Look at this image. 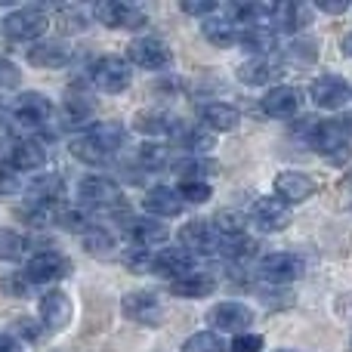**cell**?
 <instances>
[{
  "label": "cell",
  "instance_id": "4fadbf2b",
  "mask_svg": "<svg viewBox=\"0 0 352 352\" xmlns=\"http://www.w3.org/2000/svg\"><path fill=\"white\" fill-rule=\"evenodd\" d=\"M121 229H124V235L130 238L133 248H146V250L161 248V244L170 238V229L155 217H127Z\"/></svg>",
  "mask_w": 352,
  "mask_h": 352
},
{
  "label": "cell",
  "instance_id": "60d3db41",
  "mask_svg": "<svg viewBox=\"0 0 352 352\" xmlns=\"http://www.w3.org/2000/svg\"><path fill=\"white\" fill-rule=\"evenodd\" d=\"M256 250V241L248 235H235V238H219V248L217 254L229 256V260H248V256H254Z\"/></svg>",
  "mask_w": 352,
  "mask_h": 352
},
{
  "label": "cell",
  "instance_id": "db71d44e",
  "mask_svg": "<svg viewBox=\"0 0 352 352\" xmlns=\"http://www.w3.org/2000/svg\"><path fill=\"white\" fill-rule=\"evenodd\" d=\"M0 352H22V343L10 334H0Z\"/></svg>",
  "mask_w": 352,
  "mask_h": 352
},
{
  "label": "cell",
  "instance_id": "8fae6325",
  "mask_svg": "<svg viewBox=\"0 0 352 352\" xmlns=\"http://www.w3.org/2000/svg\"><path fill=\"white\" fill-rule=\"evenodd\" d=\"M93 16L105 25V28H142L146 25V12L133 3H124V0H99L93 6Z\"/></svg>",
  "mask_w": 352,
  "mask_h": 352
},
{
  "label": "cell",
  "instance_id": "d590c367",
  "mask_svg": "<svg viewBox=\"0 0 352 352\" xmlns=\"http://www.w3.org/2000/svg\"><path fill=\"white\" fill-rule=\"evenodd\" d=\"M56 226L65 232H74V235H84V232L93 229V217L87 207H59Z\"/></svg>",
  "mask_w": 352,
  "mask_h": 352
},
{
  "label": "cell",
  "instance_id": "f1b7e54d",
  "mask_svg": "<svg viewBox=\"0 0 352 352\" xmlns=\"http://www.w3.org/2000/svg\"><path fill=\"white\" fill-rule=\"evenodd\" d=\"M65 192L62 179L56 173H37L34 179L25 186V195H28V204H47V207H59V198Z\"/></svg>",
  "mask_w": 352,
  "mask_h": 352
},
{
  "label": "cell",
  "instance_id": "d6986e66",
  "mask_svg": "<svg viewBox=\"0 0 352 352\" xmlns=\"http://www.w3.org/2000/svg\"><path fill=\"white\" fill-rule=\"evenodd\" d=\"M47 146L37 140H19L10 146V155H6V164L16 173H37L47 167Z\"/></svg>",
  "mask_w": 352,
  "mask_h": 352
},
{
  "label": "cell",
  "instance_id": "e575fe53",
  "mask_svg": "<svg viewBox=\"0 0 352 352\" xmlns=\"http://www.w3.org/2000/svg\"><path fill=\"white\" fill-rule=\"evenodd\" d=\"M316 59H318V41H312V37H297V41H291V47L285 50L287 65L309 68Z\"/></svg>",
  "mask_w": 352,
  "mask_h": 352
},
{
  "label": "cell",
  "instance_id": "277c9868",
  "mask_svg": "<svg viewBox=\"0 0 352 352\" xmlns=\"http://www.w3.org/2000/svg\"><path fill=\"white\" fill-rule=\"evenodd\" d=\"M78 198L84 207H93V210H109V207H118L124 201V192L111 176H84L78 182Z\"/></svg>",
  "mask_w": 352,
  "mask_h": 352
},
{
  "label": "cell",
  "instance_id": "7a4b0ae2",
  "mask_svg": "<svg viewBox=\"0 0 352 352\" xmlns=\"http://www.w3.org/2000/svg\"><path fill=\"white\" fill-rule=\"evenodd\" d=\"M133 80V68L124 56H99L90 65V84L96 87L99 93H109V96H118L124 93Z\"/></svg>",
  "mask_w": 352,
  "mask_h": 352
},
{
  "label": "cell",
  "instance_id": "ba28073f",
  "mask_svg": "<svg viewBox=\"0 0 352 352\" xmlns=\"http://www.w3.org/2000/svg\"><path fill=\"white\" fill-rule=\"evenodd\" d=\"M256 272H260L263 281H269V285H291V281H297L300 275L306 272V263L300 260L297 254H285V250H278V254H269L260 260V266H256Z\"/></svg>",
  "mask_w": 352,
  "mask_h": 352
},
{
  "label": "cell",
  "instance_id": "ffe728a7",
  "mask_svg": "<svg viewBox=\"0 0 352 352\" xmlns=\"http://www.w3.org/2000/svg\"><path fill=\"white\" fill-rule=\"evenodd\" d=\"M179 241H182V248L192 250L195 256L217 254V248H219V235H217L210 219H188V223L179 229Z\"/></svg>",
  "mask_w": 352,
  "mask_h": 352
},
{
  "label": "cell",
  "instance_id": "cb8c5ba5",
  "mask_svg": "<svg viewBox=\"0 0 352 352\" xmlns=\"http://www.w3.org/2000/svg\"><path fill=\"white\" fill-rule=\"evenodd\" d=\"M238 47L244 53H250V59H269L278 47V34L266 25H254V28H241L238 31Z\"/></svg>",
  "mask_w": 352,
  "mask_h": 352
},
{
  "label": "cell",
  "instance_id": "f6af8a7d",
  "mask_svg": "<svg viewBox=\"0 0 352 352\" xmlns=\"http://www.w3.org/2000/svg\"><path fill=\"white\" fill-rule=\"evenodd\" d=\"M25 250V238L12 229H0V260H19Z\"/></svg>",
  "mask_w": 352,
  "mask_h": 352
},
{
  "label": "cell",
  "instance_id": "681fc988",
  "mask_svg": "<svg viewBox=\"0 0 352 352\" xmlns=\"http://www.w3.org/2000/svg\"><path fill=\"white\" fill-rule=\"evenodd\" d=\"M0 287H3L10 297H12V294H16V297H28V287L31 285L25 281V275H16V278H12V275H6V278L0 281Z\"/></svg>",
  "mask_w": 352,
  "mask_h": 352
},
{
  "label": "cell",
  "instance_id": "836d02e7",
  "mask_svg": "<svg viewBox=\"0 0 352 352\" xmlns=\"http://www.w3.org/2000/svg\"><path fill=\"white\" fill-rule=\"evenodd\" d=\"M80 238H84V250H87V254L99 256V260L111 256V254H115V248H118V238L111 235L109 229H102V226H93V229L84 232Z\"/></svg>",
  "mask_w": 352,
  "mask_h": 352
},
{
  "label": "cell",
  "instance_id": "f907efd6",
  "mask_svg": "<svg viewBox=\"0 0 352 352\" xmlns=\"http://www.w3.org/2000/svg\"><path fill=\"white\" fill-rule=\"evenodd\" d=\"M19 84V68L12 62L0 59V87H16Z\"/></svg>",
  "mask_w": 352,
  "mask_h": 352
},
{
  "label": "cell",
  "instance_id": "f5cc1de1",
  "mask_svg": "<svg viewBox=\"0 0 352 352\" xmlns=\"http://www.w3.org/2000/svg\"><path fill=\"white\" fill-rule=\"evenodd\" d=\"M316 10L331 12V16H340V12H346V10H349V3H346V0H334V3H331V0H318Z\"/></svg>",
  "mask_w": 352,
  "mask_h": 352
},
{
  "label": "cell",
  "instance_id": "2e32d148",
  "mask_svg": "<svg viewBox=\"0 0 352 352\" xmlns=\"http://www.w3.org/2000/svg\"><path fill=\"white\" fill-rule=\"evenodd\" d=\"M349 96H352V90L340 74H322V78H316L309 87V99L318 109H328V111L343 109Z\"/></svg>",
  "mask_w": 352,
  "mask_h": 352
},
{
  "label": "cell",
  "instance_id": "7dc6e473",
  "mask_svg": "<svg viewBox=\"0 0 352 352\" xmlns=\"http://www.w3.org/2000/svg\"><path fill=\"white\" fill-rule=\"evenodd\" d=\"M263 337L260 334H235L229 343V352H263Z\"/></svg>",
  "mask_w": 352,
  "mask_h": 352
},
{
  "label": "cell",
  "instance_id": "816d5d0a",
  "mask_svg": "<svg viewBox=\"0 0 352 352\" xmlns=\"http://www.w3.org/2000/svg\"><path fill=\"white\" fill-rule=\"evenodd\" d=\"M19 331H22L28 340H37V337L43 334V324L34 322V318H19Z\"/></svg>",
  "mask_w": 352,
  "mask_h": 352
},
{
  "label": "cell",
  "instance_id": "44dd1931",
  "mask_svg": "<svg viewBox=\"0 0 352 352\" xmlns=\"http://www.w3.org/2000/svg\"><path fill=\"white\" fill-rule=\"evenodd\" d=\"M10 115H12V121L22 124V127H37V124H43L53 115V102H50L43 93H22V96H16Z\"/></svg>",
  "mask_w": 352,
  "mask_h": 352
},
{
  "label": "cell",
  "instance_id": "8992f818",
  "mask_svg": "<svg viewBox=\"0 0 352 352\" xmlns=\"http://www.w3.org/2000/svg\"><path fill=\"white\" fill-rule=\"evenodd\" d=\"M50 19L43 16L41 10H12L10 16L3 19V34L10 41H19V43H37L47 31Z\"/></svg>",
  "mask_w": 352,
  "mask_h": 352
},
{
  "label": "cell",
  "instance_id": "1f68e13d",
  "mask_svg": "<svg viewBox=\"0 0 352 352\" xmlns=\"http://www.w3.org/2000/svg\"><path fill=\"white\" fill-rule=\"evenodd\" d=\"M96 115V105L90 102L87 96H72L62 102L59 109V124L62 127H87Z\"/></svg>",
  "mask_w": 352,
  "mask_h": 352
},
{
  "label": "cell",
  "instance_id": "f546056e",
  "mask_svg": "<svg viewBox=\"0 0 352 352\" xmlns=\"http://www.w3.org/2000/svg\"><path fill=\"white\" fill-rule=\"evenodd\" d=\"M278 62L269 56V59H248V62H241L238 65V72H235V78L241 80L244 87H266V84H272L275 78H278Z\"/></svg>",
  "mask_w": 352,
  "mask_h": 352
},
{
  "label": "cell",
  "instance_id": "74e56055",
  "mask_svg": "<svg viewBox=\"0 0 352 352\" xmlns=\"http://www.w3.org/2000/svg\"><path fill=\"white\" fill-rule=\"evenodd\" d=\"M182 352H229V343L217 331H198L182 340Z\"/></svg>",
  "mask_w": 352,
  "mask_h": 352
},
{
  "label": "cell",
  "instance_id": "9f6ffc18",
  "mask_svg": "<svg viewBox=\"0 0 352 352\" xmlns=\"http://www.w3.org/2000/svg\"><path fill=\"white\" fill-rule=\"evenodd\" d=\"M340 47H343V53H346L349 59H352V31H349L346 37H343V43H340Z\"/></svg>",
  "mask_w": 352,
  "mask_h": 352
},
{
  "label": "cell",
  "instance_id": "3957f363",
  "mask_svg": "<svg viewBox=\"0 0 352 352\" xmlns=\"http://www.w3.org/2000/svg\"><path fill=\"white\" fill-rule=\"evenodd\" d=\"M25 281L28 285H56L72 275V260L59 250H41L25 263Z\"/></svg>",
  "mask_w": 352,
  "mask_h": 352
},
{
  "label": "cell",
  "instance_id": "c3c4849f",
  "mask_svg": "<svg viewBox=\"0 0 352 352\" xmlns=\"http://www.w3.org/2000/svg\"><path fill=\"white\" fill-rule=\"evenodd\" d=\"M179 10L186 12V16H204L207 19L217 12V3H213V0H182Z\"/></svg>",
  "mask_w": 352,
  "mask_h": 352
},
{
  "label": "cell",
  "instance_id": "e0dca14e",
  "mask_svg": "<svg viewBox=\"0 0 352 352\" xmlns=\"http://www.w3.org/2000/svg\"><path fill=\"white\" fill-rule=\"evenodd\" d=\"M312 10L306 3H294V0H285V3H275L272 12H269V28L275 34H300V31L309 25Z\"/></svg>",
  "mask_w": 352,
  "mask_h": 352
},
{
  "label": "cell",
  "instance_id": "9a60e30c",
  "mask_svg": "<svg viewBox=\"0 0 352 352\" xmlns=\"http://www.w3.org/2000/svg\"><path fill=\"white\" fill-rule=\"evenodd\" d=\"M74 318V306L72 297L65 291H47L41 297V324L43 331L56 334V331H65Z\"/></svg>",
  "mask_w": 352,
  "mask_h": 352
},
{
  "label": "cell",
  "instance_id": "484cf974",
  "mask_svg": "<svg viewBox=\"0 0 352 352\" xmlns=\"http://www.w3.org/2000/svg\"><path fill=\"white\" fill-rule=\"evenodd\" d=\"M28 62L37 68H62L72 62V50L65 41H37L28 50Z\"/></svg>",
  "mask_w": 352,
  "mask_h": 352
},
{
  "label": "cell",
  "instance_id": "9c48e42d",
  "mask_svg": "<svg viewBox=\"0 0 352 352\" xmlns=\"http://www.w3.org/2000/svg\"><path fill=\"white\" fill-rule=\"evenodd\" d=\"M207 322H210V328L217 331H229V334H244V331L254 324V309L244 303H238V300H226V303H217L210 306V312H207Z\"/></svg>",
  "mask_w": 352,
  "mask_h": 352
},
{
  "label": "cell",
  "instance_id": "ee69618b",
  "mask_svg": "<svg viewBox=\"0 0 352 352\" xmlns=\"http://www.w3.org/2000/svg\"><path fill=\"white\" fill-rule=\"evenodd\" d=\"M152 250L146 248H127L121 250V263L130 269V272H152Z\"/></svg>",
  "mask_w": 352,
  "mask_h": 352
},
{
  "label": "cell",
  "instance_id": "5b68a950",
  "mask_svg": "<svg viewBox=\"0 0 352 352\" xmlns=\"http://www.w3.org/2000/svg\"><path fill=\"white\" fill-rule=\"evenodd\" d=\"M248 223H254L260 232L266 235H275V232H285L291 226V207L281 204L275 195H266V198H256L248 210Z\"/></svg>",
  "mask_w": 352,
  "mask_h": 352
},
{
  "label": "cell",
  "instance_id": "ab89813d",
  "mask_svg": "<svg viewBox=\"0 0 352 352\" xmlns=\"http://www.w3.org/2000/svg\"><path fill=\"white\" fill-rule=\"evenodd\" d=\"M210 223H213V229H217L219 238L244 235V229H248V217H244V213H238V210H219Z\"/></svg>",
  "mask_w": 352,
  "mask_h": 352
},
{
  "label": "cell",
  "instance_id": "b9f144b4",
  "mask_svg": "<svg viewBox=\"0 0 352 352\" xmlns=\"http://www.w3.org/2000/svg\"><path fill=\"white\" fill-rule=\"evenodd\" d=\"M72 155L78 161H84V164H93V167H99V164H109V155H102L99 152L96 146H93L90 140H87V136H78V140L72 142Z\"/></svg>",
  "mask_w": 352,
  "mask_h": 352
},
{
  "label": "cell",
  "instance_id": "6f0895ef",
  "mask_svg": "<svg viewBox=\"0 0 352 352\" xmlns=\"http://www.w3.org/2000/svg\"><path fill=\"white\" fill-rule=\"evenodd\" d=\"M278 352H297V349H278Z\"/></svg>",
  "mask_w": 352,
  "mask_h": 352
},
{
  "label": "cell",
  "instance_id": "5bb4252c",
  "mask_svg": "<svg viewBox=\"0 0 352 352\" xmlns=\"http://www.w3.org/2000/svg\"><path fill=\"white\" fill-rule=\"evenodd\" d=\"M195 266H198V256H195L192 250H186L182 244L179 248H161L158 254L152 256V272L167 281H176V278H182V275L195 272Z\"/></svg>",
  "mask_w": 352,
  "mask_h": 352
},
{
  "label": "cell",
  "instance_id": "8d00e7d4",
  "mask_svg": "<svg viewBox=\"0 0 352 352\" xmlns=\"http://www.w3.org/2000/svg\"><path fill=\"white\" fill-rule=\"evenodd\" d=\"M173 170L182 176V182H195V179H201L204 182V176L207 173H213V161L210 158H198V155H186V158H179V161H173Z\"/></svg>",
  "mask_w": 352,
  "mask_h": 352
},
{
  "label": "cell",
  "instance_id": "d4e9b609",
  "mask_svg": "<svg viewBox=\"0 0 352 352\" xmlns=\"http://www.w3.org/2000/svg\"><path fill=\"white\" fill-rule=\"evenodd\" d=\"M167 287H170V294L179 300H201V297H210V294L217 291V278H213L210 272H198V269H195V272L170 281Z\"/></svg>",
  "mask_w": 352,
  "mask_h": 352
},
{
  "label": "cell",
  "instance_id": "603a6c76",
  "mask_svg": "<svg viewBox=\"0 0 352 352\" xmlns=\"http://www.w3.org/2000/svg\"><path fill=\"white\" fill-rule=\"evenodd\" d=\"M142 207H146V213H148V217H155V219H170V217H179L186 204H182V198H179V192H176V188L155 186V188H148V192H146Z\"/></svg>",
  "mask_w": 352,
  "mask_h": 352
},
{
  "label": "cell",
  "instance_id": "f35d334b",
  "mask_svg": "<svg viewBox=\"0 0 352 352\" xmlns=\"http://www.w3.org/2000/svg\"><path fill=\"white\" fill-rule=\"evenodd\" d=\"M164 164H167L164 142H142V146H136V167L140 170H161Z\"/></svg>",
  "mask_w": 352,
  "mask_h": 352
},
{
  "label": "cell",
  "instance_id": "52a82bcc",
  "mask_svg": "<svg viewBox=\"0 0 352 352\" xmlns=\"http://www.w3.org/2000/svg\"><path fill=\"white\" fill-rule=\"evenodd\" d=\"M121 312H124V318H130L133 324H142V328H158L161 318H164L161 300L155 297L152 291H130V294H124Z\"/></svg>",
  "mask_w": 352,
  "mask_h": 352
},
{
  "label": "cell",
  "instance_id": "83f0119b",
  "mask_svg": "<svg viewBox=\"0 0 352 352\" xmlns=\"http://www.w3.org/2000/svg\"><path fill=\"white\" fill-rule=\"evenodd\" d=\"M136 130H142V133H148V136H176L182 130V121L173 111L148 109V111L136 115Z\"/></svg>",
  "mask_w": 352,
  "mask_h": 352
},
{
  "label": "cell",
  "instance_id": "7c38bea8",
  "mask_svg": "<svg viewBox=\"0 0 352 352\" xmlns=\"http://www.w3.org/2000/svg\"><path fill=\"white\" fill-rule=\"evenodd\" d=\"M127 62L146 68V72H161V68H167L173 62V53L158 37H140V41H133L127 47Z\"/></svg>",
  "mask_w": 352,
  "mask_h": 352
},
{
  "label": "cell",
  "instance_id": "bcb514c9",
  "mask_svg": "<svg viewBox=\"0 0 352 352\" xmlns=\"http://www.w3.org/2000/svg\"><path fill=\"white\" fill-rule=\"evenodd\" d=\"M19 192H25L22 176H19V173L3 161V164H0V198H10V195H19Z\"/></svg>",
  "mask_w": 352,
  "mask_h": 352
},
{
  "label": "cell",
  "instance_id": "4dcf8cb0",
  "mask_svg": "<svg viewBox=\"0 0 352 352\" xmlns=\"http://www.w3.org/2000/svg\"><path fill=\"white\" fill-rule=\"evenodd\" d=\"M238 31L241 28H238L229 16H207L204 22H201V34H204V41H210L213 47H219V50L235 47Z\"/></svg>",
  "mask_w": 352,
  "mask_h": 352
},
{
  "label": "cell",
  "instance_id": "4316f807",
  "mask_svg": "<svg viewBox=\"0 0 352 352\" xmlns=\"http://www.w3.org/2000/svg\"><path fill=\"white\" fill-rule=\"evenodd\" d=\"M84 136H87V140H90L102 155L115 158V152L124 146V140H127V130H124L118 121H99V124H93V127H87Z\"/></svg>",
  "mask_w": 352,
  "mask_h": 352
},
{
  "label": "cell",
  "instance_id": "ac0fdd59",
  "mask_svg": "<svg viewBox=\"0 0 352 352\" xmlns=\"http://www.w3.org/2000/svg\"><path fill=\"white\" fill-rule=\"evenodd\" d=\"M300 105H303V93H300L297 87H285V84L272 87V90L260 99L263 115L275 118V121H287V118H294L300 111Z\"/></svg>",
  "mask_w": 352,
  "mask_h": 352
},
{
  "label": "cell",
  "instance_id": "11a10c76",
  "mask_svg": "<svg viewBox=\"0 0 352 352\" xmlns=\"http://www.w3.org/2000/svg\"><path fill=\"white\" fill-rule=\"evenodd\" d=\"M10 146H12V127L6 121H0V152L10 148Z\"/></svg>",
  "mask_w": 352,
  "mask_h": 352
},
{
  "label": "cell",
  "instance_id": "7bdbcfd3",
  "mask_svg": "<svg viewBox=\"0 0 352 352\" xmlns=\"http://www.w3.org/2000/svg\"><path fill=\"white\" fill-rule=\"evenodd\" d=\"M179 198H182V204H204V201H210V195H213V188H210V182H201V179H195V182H179Z\"/></svg>",
  "mask_w": 352,
  "mask_h": 352
},
{
  "label": "cell",
  "instance_id": "7402d4cb",
  "mask_svg": "<svg viewBox=\"0 0 352 352\" xmlns=\"http://www.w3.org/2000/svg\"><path fill=\"white\" fill-rule=\"evenodd\" d=\"M198 121L207 133H229V130L238 127L241 115L229 102H204V105H198Z\"/></svg>",
  "mask_w": 352,
  "mask_h": 352
},
{
  "label": "cell",
  "instance_id": "d6a6232c",
  "mask_svg": "<svg viewBox=\"0 0 352 352\" xmlns=\"http://www.w3.org/2000/svg\"><path fill=\"white\" fill-rule=\"evenodd\" d=\"M173 142H176V148H179V152H186V155H198V158H204V155L210 152L213 146H217L213 133H207L204 127H192V130L182 127L179 133L173 136Z\"/></svg>",
  "mask_w": 352,
  "mask_h": 352
},
{
  "label": "cell",
  "instance_id": "6da1fadb",
  "mask_svg": "<svg viewBox=\"0 0 352 352\" xmlns=\"http://www.w3.org/2000/svg\"><path fill=\"white\" fill-rule=\"evenodd\" d=\"M349 124L352 121H346V118H331V121H318L316 118L306 142L328 161H343L349 155V133H352Z\"/></svg>",
  "mask_w": 352,
  "mask_h": 352
},
{
  "label": "cell",
  "instance_id": "30bf717a",
  "mask_svg": "<svg viewBox=\"0 0 352 352\" xmlns=\"http://www.w3.org/2000/svg\"><path fill=\"white\" fill-rule=\"evenodd\" d=\"M272 188H275V198H278L281 204L291 207V204H303V201H309L312 195L318 192V182L303 170H281L278 176H275Z\"/></svg>",
  "mask_w": 352,
  "mask_h": 352
}]
</instances>
